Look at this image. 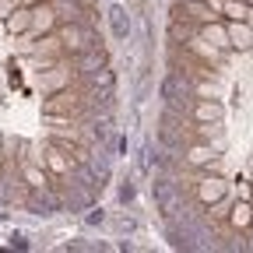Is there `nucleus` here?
<instances>
[{
	"mask_svg": "<svg viewBox=\"0 0 253 253\" xmlns=\"http://www.w3.org/2000/svg\"><path fill=\"white\" fill-rule=\"evenodd\" d=\"M60 46H63V53L78 56V53H84V49L95 46V36H91V28L84 21H67L63 32H60Z\"/></svg>",
	"mask_w": 253,
	"mask_h": 253,
	"instance_id": "1",
	"label": "nucleus"
},
{
	"mask_svg": "<svg viewBox=\"0 0 253 253\" xmlns=\"http://www.w3.org/2000/svg\"><path fill=\"white\" fill-rule=\"evenodd\" d=\"M151 194H155V204H158V211H162V218L172 221L176 211H179V186H176L169 176H158V179L151 183Z\"/></svg>",
	"mask_w": 253,
	"mask_h": 253,
	"instance_id": "2",
	"label": "nucleus"
},
{
	"mask_svg": "<svg viewBox=\"0 0 253 253\" xmlns=\"http://www.w3.org/2000/svg\"><path fill=\"white\" fill-rule=\"evenodd\" d=\"M46 190H49V186H32V197L25 201L32 214H53V211L60 208V201H56V197H49Z\"/></svg>",
	"mask_w": 253,
	"mask_h": 253,
	"instance_id": "3",
	"label": "nucleus"
},
{
	"mask_svg": "<svg viewBox=\"0 0 253 253\" xmlns=\"http://www.w3.org/2000/svg\"><path fill=\"white\" fill-rule=\"evenodd\" d=\"M183 18L186 21H201V25H211L214 18H221L211 4H204V0H186L183 4Z\"/></svg>",
	"mask_w": 253,
	"mask_h": 253,
	"instance_id": "4",
	"label": "nucleus"
},
{
	"mask_svg": "<svg viewBox=\"0 0 253 253\" xmlns=\"http://www.w3.org/2000/svg\"><path fill=\"white\" fill-rule=\"evenodd\" d=\"M225 190H229V183L221 179V176H208V179H201V186H197V197H201L204 204H214V201L225 197Z\"/></svg>",
	"mask_w": 253,
	"mask_h": 253,
	"instance_id": "5",
	"label": "nucleus"
},
{
	"mask_svg": "<svg viewBox=\"0 0 253 253\" xmlns=\"http://www.w3.org/2000/svg\"><path fill=\"white\" fill-rule=\"evenodd\" d=\"M109 28H113V39L126 42V36H130V14H126L123 4H113L109 7Z\"/></svg>",
	"mask_w": 253,
	"mask_h": 253,
	"instance_id": "6",
	"label": "nucleus"
},
{
	"mask_svg": "<svg viewBox=\"0 0 253 253\" xmlns=\"http://www.w3.org/2000/svg\"><path fill=\"white\" fill-rule=\"evenodd\" d=\"M214 158H218V148H211V144H204V141H201V144H190V148H186L183 162L197 169V166H208V162H214Z\"/></svg>",
	"mask_w": 253,
	"mask_h": 253,
	"instance_id": "7",
	"label": "nucleus"
},
{
	"mask_svg": "<svg viewBox=\"0 0 253 253\" xmlns=\"http://www.w3.org/2000/svg\"><path fill=\"white\" fill-rule=\"evenodd\" d=\"M197 137L211 148H225V134H221V120H211V123H197Z\"/></svg>",
	"mask_w": 253,
	"mask_h": 253,
	"instance_id": "8",
	"label": "nucleus"
},
{
	"mask_svg": "<svg viewBox=\"0 0 253 253\" xmlns=\"http://www.w3.org/2000/svg\"><path fill=\"white\" fill-rule=\"evenodd\" d=\"M225 32H229V46H232V49H250V46H253V28H250V25L232 21Z\"/></svg>",
	"mask_w": 253,
	"mask_h": 253,
	"instance_id": "9",
	"label": "nucleus"
},
{
	"mask_svg": "<svg viewBox=\"0 0 253 253\" xmlns=\"http://www.w3.org/2000/svg\"><path fill=\"white\" fill-rule=\"evenodd\" d=\"M190 116H194V123H211V120H221V106L204 99V102H197L194 109H190Z\"/></svg>",
	"mask_w": 253,
	"mask_h": 253,
	"instance_id": "10",
	"label": "nucleus"
},
{
	"mask_svg": "<svg viewBox=\"0 0 253 253\" xmlns=\"http://www.w3.org/2000/svg\"><path fill=\"white\" fill-rule=\"evenodd\" d=\"M53 21H56V11H53V4H42V7H36V11H32V28H36V32H46V28H53Z\"/></svg>",
	"mask_w": 253,
	"mask_h": 253,
	"instance_id": "11",
	"label": "nucleus"
},
{
	"mask_svg": "<svg viewBox=\"0 0 253 253\" xmlns=\"http://www.w3.org/2000/svg\"><path fill=\"white\" fill-rule=\"evenodd\" d=\"M246 14H250L246 0H225V7H221V18H229V21H246Z\"/></svg>",
	"mask_w": 253,
	"mask_h": 253,
	"instance_id": "12",
	"label": "nucleus"
},
{
	"mask_svg": "<svg viewBox=\"0 0 253 253\" xmlns=\"http://www.w3.org/2000/svg\"><path fill=\"white\" fill-rule=\"evenodd\" d=\"M229 221H232L236 229H246V225H253V211H250V204H246V201H239V204L229 211Z\"/></svg>",
	"mask_w": 253,
	"mask_h": 253,
	"instance_id": "13",
	"label": "nucleus"
},
{
	"mask_svg": "<svg viewBox=\"0 0 253 253\" xmlns=\"http://www.w3.org/2000/svg\"><path fill=\"white\" fill-rule=\"evenodd\" d=\"M201 39H208L211 46H218V49H229V32H221V28H211V25H204L201 32H197Z\"/></svg>",
	"mask_w": 253,
	"mask_h": 253,
	"instance_id": "14",
	"label": "nucleus"
},
{
	"mask_svg": "<svg viewBox=\"0 0 253 253\" xmlns=\"http://www.w3.org/2000/svg\"><path fill=\"white\" fill-rule=\"evenodd\" d=\"M4 21H7L11 32H25V28L32 25V11H14V14H7Z\"/></svg>",
	"mask_w": 253,
	"mask_h": 253,
	"instance_id": "15",
	"label": "nucleus"
},
{
	"mask_svg": "<svg viewBox=\"0 0 253 253\" xmlns=\"http://www.w3.org/2000/svg\"><path fill=\"white\" fill-rule=\"evenodd\" d=\"M25 179H28V186H49L53 179L42 172V169H36V166H25Z\"/></svg>",
	"mask_w": 253,
	"mask_h": 253,
	"instance_id": "16",
	"label": "nucleus"
},
{
	"mask_svg": "<svg viewBox=\"0 0 253 253\" xmlns=\"http://www.w3.org/2000/svg\"><path fill=\"white\" fill-rule=\"evenodd\" d=\"M120 201H123V204H130V201H134V183H130V179L120 186Z\"/></svg>",
	"mask_w": 253,
	"mask_h": 253,
	"instance_id": "17",
	"label": "nucleus"
},
{
	"mask_svg": "<svg viewBox=\"0 0 253 253\" xmlns=\"http://www.w3.org/2000/svg\"><path fill=\"white\" fill-rule=\"evenodd\" d=\"M11 246H18V250H28V239H25L21 232H11Z\"/></svg>",
	"mask_w": 253,
	"mask_h": 253,
	"instance_id": "18",
	"label": "nucleus"
},
{
	"mask_svg": "<svg viewBox=\"0 0 253 253\" xmlns=\"http://www.w3.org/2000/svg\"><path fill=\"white\" fill-rule=\"evenodd\" d=\"M11 7H18V0H0V18H7Z\"/></svg>",
	"mask_w": 253,
	"mask_h": 253,
	"instance_id": "19",
	"label": "nucleus"
},
{
	"mask_svg": "<svg viewBox=\"0 0 253 253\" xmlns=\"http://www.w3.org/2000/svg\"><path fill=\"white\" fill-rule=\"evenodd\" d=\"M102 221H106V214H102V208L88 214V225H102Z\"/></svg>",
	"mask_w": 253,
	"mask_h": 253,
	"instance_id": "20",
	"label": "nucleus"
},
{
	"mask_svg": "<svg viewBox=\"0 0 253 253\" xmlns=\"http://www.w3.org/2000/svg\"><path fill=\"white\" fill-rule=\"evenodd\" d=\"M204 4H211V7H214V11L221 14V7H225V0H204Z\"/></svg>",
	"mask_w": 253,
	"mask_h": 253,
	"instance_id": "21",
	"label": "nucleus"
},
{
	"mask_svg": "<svg viewBox=\"0 0 253 253\" xmlns=\"http://www.w3.org/2000/svg\"><path fill=\"white\" fill-rule=\"evenodd\" d=\"M4 162H7V155H4V137H0V169H4Z\"/></svg>",
	"mask_w": 253,
	"mask_h": 253,
	"instance_id": "22",
	"label": "nucleus"
},
{
	"mask_svg": "<svg viewBox=\"0 0 253 253\" xmlns=\"http://www.w3.org/2000/svg\"><path fill=\"white\" fill-rule=\"evenodd\" d=\"M246 21H250V28H253V7H250V14H246Z\"/></svg>",
	"mask_w": 253,
	"mask_h": 253,
	"instance_id": "23",
	"label": "nucleus"
},
{
	"mask_svg": "<svg viewBox=\"0 0 253 253\" xmlns=\"http://www.w3.org/2000/svg\"><path fill=\"white\" fill-rule=\"evenodd\" d=\"M250 211H253V204H250Z\"/></svg>",
	"mask_w": 253,
	"mask_h": 253,
	"instance_id": "24",
	"label": "nucleus"
},
{
	"mask_svg": "<svg viewBox=\"0 0 253 253\" xmlns=\"http://www.w3.org/2000/svg\"><path fill=\"white\" fill-rule=\"evenodd\" d=\"M250 169H253V166H250Z\"/></svg>",
	"mask_w": 253,
	"mask_h": 253,
	"instance_id": "25",
	"label": "nucleus"
}]
</instances>
